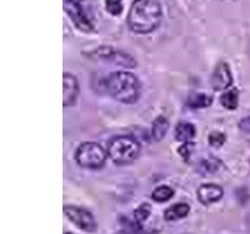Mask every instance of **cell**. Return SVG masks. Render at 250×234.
Listing matches in <instances>:
<instances>
[{
	"mask_svg": "<svg viewBox=\"0 0 250 234\" xmlns=\"http://www.w3.org/2000/svg\"><path fill=\"white\" fill-rule=\"evenodd\" d=\"M162 8L156 0H136L130 7L128 25L138 34H147L159 26Z\"/></svg>",
	"mask_w": 250,
	"mask_h": 234,
	"instance_id": "obj_1",
	"label": "cell"
},
{
	"mask_svg": "<svg viewBox=\"0 0 250 234\" xmlns=\"http://www.w3.org/2000/svg\"><path fill=\"white\" fill-rule=\"evenodd\" d=\"M104 86L111 97L125 104H132L140 97V82L132 73H126V72L111 73L105 78Z\"/></svg>",
	"mask_w": 250,
	"mask_h": 234,
	"instance_id": "obj_2",
	"label": "cell"
},
{
	"mask_svg": "<svg viewBox=\"0 0 250 234\" xmlns=\"http://www.w3.org/2000/svg\"><path fill=\"white\" fill-rule=\"evenodd\" d=\"M140 143L137 142L136 138L129 136H116L109 142L108 146V156L112 159L113 163L120 165L134 161L140 155Z\"/></svg>",
	"mask_w": 250,
	"mask_h": 234,
	"instance_id": "obj_3",
	"label": "cell"
},
{
	"mask_svg": "<svg viewBox=\"0 0 250 234\" xmlns=\"http://www.w3.org/2000/svg\"><path fill=\"white\" fill-rule=\"evenodd\" d=\"M107 159V152L104 148L94 142H86L78 147L76 152L77 163L83 168L89 169H98L104 165Z\"/></svg>",
	"mask_w": 250,
	"mask_h": 234,
	"instance_id": "obj_4",
	"label": "cell"
},
{
	"mask_svg": "<svg viewBox=\"0 0 250 234\" xmlns=\"http://www.w3.org/2000/svg\"><path fill=\"white\" fill-rule=\"evenodd\" d=\"M64 214L70 222H73L74 225L81 230H85L89 233H93L97 230V220L94 217V214H90L89 211L85 210V208L76 206H65L64 207Z\"/></svg>",
	"mask_w": 250,
	"mask_h": 234,
	"instance_id": "obj_5",
	"label": "cell"
},
{
	"mask_svg": "<svg viewBox=\"0 0 250 234\" xmlns=\"http://www.w3.org/2000/svg\"><path fill=\"white\" fill-rule=\"evenodd\" d=\"M64 9H65L66 15L69 16L70 20L73 21L74 25L80 30L85 31V33H93V23L90 22V20L86 17L85 12H83L78 1H76V0H64Z\"/></svg>",
	"mask_w": 250,
	"mask_h": 234,
	"instance_id": "obj_6",
	"label": "cell"
},
{
	"mask_svg": "<svg viewBox=\"0 0 250 234\" xmlns=\"http://www.w3.org/2000/svg\"><path fill=\"white\" fill-rule=\"evenodd\" d=\"M93 56L95 58H101V60H104V61H111L113 64H117V65L126 66V68L136 66V60L132 56H129L128 54H125L123 51L115 50L112 47H101V48L95 50Z\"/></svg>",
	"mask_w": 250,
	"mask_h": 234,
	"instance_id": "obj_7",
	"label": "cell"
},
{
	"mask_svg": "<svg viewBox=\"0 0 250 234\" xmlns=\"http://www.w3.org/2000/svg\"><path fill=\"white\" fill-rule=\"evenodd\" d=\"M78 97V82L74 76L64 73L62 76V104L65 107L73 105Z\"/></svg>",
	"mask_w": 250,
	"mask_h": 234,
	"instance_id": "obj_8",
	"label": "cell"
},
{
	"mask_svg": "<svg viewBox=\"0 0 250 234\" xmlns=\"http://www.w3.org/2000/svg\"><path fill=\"white\" fill-rule=\"evenodd\" d=\"M211 83L215 90H226L232 85V74H230L229 66L226 62H219L215 68Z\"/></svg>",
	"mask_w": 250,
	"mask_h": 234,
	"instance_id": "obj_9",
	"label": "cell"
},
{
	"mask_svg": "<svg viewBox=\"0 0 250 234\" xmlns=\"http://www.w3.org/2000/svg\"><path fill=\"white\" fill-rule=\"evenodd\" d=\"M199 202L205 206H210L212 203L219 202L223 198V189L215 183H205L197 191Z\"/></svg>",
	"mask_w": 250,
	"mask_h": 234,
	"instance_id": "obj_10",
	"label": "cell"
},
{
	"mask_svg": "<svg viewBox=\"0 0 250 234\" xmlns=\"http://www.w3.org/2000/svg\"><path fill=\"white\" fill-rule=\"evenodd\" d=\"M190 212V207L187 203H177L173 204L164 212V218L168 221H175L179 218L187 217L188 214Z\"/></svg>",
	"mask_w": 250,
	"mask_h": 234,
	"instance_id": "obj_11",
	"label": "cell"
},
{
	"mask_svg": "<svg viewBox=\"0 0 250 234\" xmlns=\"http://www.w3.org/2000/svg\"><path fill=\"white\" fill-rule=\"evenodd\" d=\"M176 139L181 140V142H189L194 138L195 129L190 122H181L177 125L176 128Z\"/></svg>",
	"mask_w": 250,
	"mask_h": 234,
	"instance_id": "obj_12",
	"label": "cell"
},
{
	"mask_svg": "<svg viewBox=\"0 0 250 234\" xmlns=\"http://www.w3.org/2000/svg\"><path fill=\"white\" fill-rule=\"evenodd\" d=\"M168 121L166 117L163 116H159L156 120H154L152 122V129H151V133H152V138L155 140H162L164 138V136L167 134V130H168Z\"/></svg>",
	"mask_w": 250,
	"mask_h": 234,
	"instance_id": "obj_13",
	"label": "cell"
},
{
	"mask_svg": "<svg viewBox=\"0 0 250 234\" xmlns=\"http://www.w3.org/2000/svg\"><path fill=\"white\" fill-rule=\"evenodd\" d=\"M211 103H212V98L203 93L191 94L188 99V105L191 108H205L211 105Z\"/></svg>",
	"mask_w": 250,
	"mask_h": 234,
	"instance_id": "obj_14",
	"label": "cell"
},
{
	"mask_svg": "<svg viewBox=\"0 0 250 234\" xmlns=\"http://www.w3.org/2000/svg\"><path fill=\"white\" fill-rule=\"evenodd\" d=\"M173 194H175V191H173L172 187L163 185V186L156 187L155 190L152 191L151 198L158 203H164L167 202V200H169V199L173 196Z\"/></svg>",
	"mask_w": 250,
	"mask_h": 234,
	"instance_id": "obj_15",
	"label": "cell"
},
{
	"mask_svg": "<svg viewBox=\"0 0 250 234\" xmlns=\"http://www.w3.org/2000/svg\"><path fill=\"white\" fill-rule=\"evenodd\" d=\"M220 103L224 108L227 109H236L238 104V93L236 89H232L227 91L220 98Z\"/></svg>",
	"mask_w": 250,
	"mask_h": 234,
	"instance_id": "obj_16",
	"label": "cell"
},
{
	"mask_svg": "<svg viewBox=\"0 0 250 234\" xmlns=\"http://www.w3.org/2000/svg\"><path fill=\"white\" fill-rule=\"evenodd\" d=\"M150 214H151V206H150L148 203H142V204L134 211V214H133V216H134V221H136L137 224H142V222H145L147 220Z\"/></svg>",
	"mask_w": 250,
	"mask_h": 234,
	"instance_id": "obj_17",
	"label": "cell"
},
{
	"mask_svg": "<svg viewBox=\"0 0 250 234\" xmlns=\"http://www.w3.org/2000/svg\"><path fill=\"white\" fill-rule=\"evenodd\" d=\"M105 9L109 15L119 16L123 12V0H105Z\"/></svg>",
	"mask_w": 250,
	"mask_h": 234,
	"instance_id": "obj_18",
	"label": "cell"
},
{
	"mask_svg": "<svg viewBox=\"0 0 250 234\" xmlns=\"http://www.w3.org/2000/svg\"><path fill=\"white\" fill-rule=\"evenodd\" d=\"M224 142H226V136H224L223 133L214 132L208 136V143H210L212 147H220V146L224 144Z\"/></svg>",
	"mask_w": 250,
	"mask_h": 234,
	"instance_id": "obj_19",
	"label": "cell"
},
{
	"mask_svg": "<svg viewBox=\"0 0 250 234\" xmlns=\"http://www.w3.org/2000/svg\"><path fill=\"white\" fill-rule=\"evenodd\" d=\"M219 161L216 159H208L205 160L202 163V169L203 172H206V173H211V172H215L219 169Z\"/></svg>",
	"mask_w": 250,
	"mask_h": 234,
	"instance_id": "obj_20",
	"label": "cell"
},
{
	"mask_svg": "<svg viewBox=\"0 0 250 234\" xmlns=\"http://www.w3.org/2000/svg\"><path fill=\"white\" fill-rule=\"evenodd\" d=\"M240 129H241L242 132L250 133V117H246V118L241 120V122H240Z\"/></svg>",
	"mask_w": 250,
	"mask_h": 234,
	"instance_id": "obj_21",
	"label": "cell"
},
{
	"mask_svg": "<svg viewBox=\"0 0 250 234\" xmlns=\"http://www.w3.org/2000/svg\"><path fill=\"white\" fill-rule=\"evenodd\" d=\"M191 144H184V146H181V147L179 148V152L181 154V156H183L184 159H188L189 157V155H190V151H189V147H190Z\"/></svg>",
	"mask_w": 250,
	"mask_h": 234,
	"instance_id": "obj_22",
	"label": "cell"
},
{
	"mask_svg": "<svg viewBox=\"0 0 250 234\" xmlns=\"http://www.w3.org/2000/svg\"><path fill=\"white\" fill-rule=\"evenodd\" d=\"M116 234H129V233H126V232H119V233Z\"/></svg>",
	"mask_w": 250,
	"mask_h": 234,
	"instance_id": "obj_23",
	"label": "cell"
},
{
	"mask_svg": "<svg viewBox=\"0 0 250 234\" xmlns=\"http://www.w3.org/2000/svg\"><path fill=\"white\" fill-rule=\"evenodd\" d=\"M65 234H72V233H65Z\"/></svg>",
	"mask_w": 250,
	"mask_h": 234,
	"instance_id": "obj_24",
	"label": "cell"
}]
</instances>
